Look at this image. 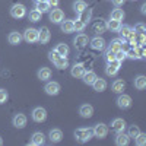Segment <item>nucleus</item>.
Here are the masks:
<instances>
[{
	"instance_id": "nucleus-1",
	"label": "nucleus",
	"mask_w": 146,
	"mask_h": 146,
	"mask_svg": "<svg viewBox=\"0 0 146 146\" xmlns=\"http://www.w3.org/2000/svg\"><path fill=\"white\" fill-rule=\"evenodd\" d=\"M94 137V130L91 127H80L75 130V139L79 143H86Z\"/></svg>"
},
{
	"instance_id": "nucleus-2",
	"label": "nucleus",
	"mask_w": 146,
	"mask_h": 146,
	"mask_svg": "<svg viewBox=\"0 0 146 146\" xmlns=\"http://www.w3.org/2000/svg\"><path fill=\"white\" fill-rule=\"evenodd\" d=\"M10 15L15 19H21V18H23L27 15V7L23 5H21V3H16V5H13L10 7Z\"/></svg>"
},
{
	"instance_id": "nucleus-3",
	"label": "nucleus",
	"mask_w": 146,
	"mask_h": 146,
	"mask_svg": "<svg viewBox=\"0 0 146 146\" xmlns=\"http://www.w3.org/2000/svg\"><path fill=\"white\" fill-rule=\"evenodd\" d=\"M120 67H121V62H118V60H113V62L107 63V67H105L107 76H115L120 70Z\"/></svg>"
},
{
	"instance_id": "nucleus-4",
	"label": "nucleus",
	"mask_w": 146,
	"mask_h": 146,
	"mask_svg": "<svg viewBox=\"0 0 146 146\" xmlns=\"http://www.w3.org/2000/svg\"><path fill=\"white\" fill-rule=\"evenodd\" d=\"M47 118V111L45 108L42 107H36L32 110V120L36 121V123H42V121H45Z\"/></svg>"
},
{
	"instance_id": "nucleus-5",
	"label": "nucleus",
	"mask_w": 146,
	"mask_h": 146,
	"mask_svg": "<svg viewBox=\"0 0 146 146\" xmlns=\"http://www.w3.org/2000/svg\"><path fill=\"white\" fill-rule=\"evenodd\" d=\"M23 40H25L27 42L32 44V42H36L38 41V29H35V28H28L25 32H23V36H22Z\"/></svg>"
},
{
	"instance_id": "nucleus-6",
	"label": "nucleus",
	"mask_w": 146,
	"mask_h": 146,
	"mask_svg": "<svg viewBox=\"0 0 146 146\" xmlns=\"http://www.w3.org/2000/svg\"><path fill=\"white\" fill-rule=\"evenodd\" d=\"M115 102H117L118 108H121V110H126V108H130V107H131V98H130L129 95L123 94V92L120 94V96L117 98Z\"/></svg>"
},
{
	"instance_id": "nucleus-7",
	"label": "nucleus",
	"mask_w": 146,
	"mask_h": 146,
	"mask_svg": "<svg viewBox=\"0 0 146 146\" xmlns=\"http://www.w3.org/2000/svg\"><path fill=\"white\" fill-rule=\"evenodd\" d=\"M92 130H94V136L98 137V139H104V137L108 135V127H107V124H104V123H98Z\"/></svg>"
},
{
	"instance_id": "nucleus-8",
	"label": "nucleus",
	"mask_w": 146,
	"mask_h": 146,
	"mask_svg": "<svg viewBox=\"0 0 146 146\" xmlns=\"http://www.w3.org/2000/svg\"><path fill=\"white\" fill-rule=\"evenodd\" d=\"M73 42H75V48L76 50H83L85 47L88 45V36L85 35V34H79V35H76V38L73 40Z\"/></svg>"
},
{
	"instance_id": "nucleus-9",
	"label": "nucleus",
	"mask_w": 146,
	"mask_h": 146,
	"mask_svg": "<svg viewBox=\"0 0 146 146\" xmlns=\"http://www.w3.org/2000/svg\"><path fill=\"white\" fill-rule=\"evenodd\" d=\"M44 91H45L47 95H51V96L58 95L60 94V85L57 82H48L44 86Z\"/></svg>"
},
{
	"instance_id": "nucleus-10",
	"label": "nucleus",
	"mask_w": 146,
	"mask_h": 146,
	"mask_svg": "<svg viewBox=\"0 0 146 146\" xmlns=\"http://www.w3.org/2000/svg\"><path fill=\"white\" fill-rule=\"evenodd\" d=\"M12 123H13V126L16 129H23V127L27 126V115L22 114V113H18V114H15L13 120H12Z\"/></svg>"
},
{
	"instance_id": "nucleus-11",
	"label": "nucleus",
	"mask_w": 146,
	"mask_h": 146,
	"mask_svg": "<svg viewBox=\"0 0 146 146\" xmlns=\"http://www.w3.org/2000/svg\"><path fill=\"white\" fill-rule=\"evenodd\" d=\"M124 129H126V121H124L123 118L117 117V118H114V120L111 121V130H113V131L120 133V131H124Z\"/></svg>"
},
{
	"instance_id": "nucleus-12",
	"label": "nucleus",
	"mask_w": 146,
	"mask_h": 146,
	"mask_svg": "<svg viewBox=\"0 0 146 146\" xmlns=\"http://www.w3.org/2000/svg\"><path fill=\"white\" fill-rule=\"evenodd\" d=\"M50 36H51V34L47 27H41V29H38V41L41 44H47L50 41Z\"/></svg>"
},
{
	"instance_id": "nucleus-13",
	"label": "nucleus",
	"mask_w": 146,
	"mask_h": 146,
	"mask_svg": "<svg viewBox=\"0 0 146 146\" xmlns=\"http://www.w3.org/2000/svg\"><path fill=\"white\" fill-rule=\"evenodd\" d=\"M85 72H86V69H85V64L83 63H75V64H73V67H72V76L79 79V78L83 76Z\"/></svg>"
},
{
	"instance_id": "nucleus-14",
	"label": "nucleus",
	"mask_w": 146,
	"mask_h": 146,
	"mask_svg": "<svg viewBox=\"0 0 146 146\" xmlns=\"http://www.w3.org/2000/svg\"><path fill=\"white\" fill-rule=\"evenodd\" d=\"M63 19H64V13L62 9H53L50 12V21L53 23H60Z\"/></svg>"
},
{
	"instance_id": "nucleus-15",
	"label": "nucleus",
	"mask_w": 146,
	"mask_h": 146,
	"mask_svg": "<svg viewBox=\"0 0 146 146\" xmlns=\"http://www.w3.org/2000/svg\"><path fill=\"white\" fill-rule=\"evenodd\" d=\"M91 48L96 51H101L105 48V40L101 38V36H95V38L91 40Z\"/></svg>"
},
{
	"instance_id": "nucleus-16",
	"label": "nucleus",
	"mask_w": 146,
	"mask_h": 146,
	"mask_svg": "<svg viewBox=\"0 0 146 146\" xmlns=\"http://www.w3.org/2000/svg\"><path fill=\"white\" fill-rule=\"evenodd\" d=\"M48 137H50L51 143H58V142H62V139H63V131L60 129H51L50 133H48Z\"/></svg>"
},
{
	"instance_id": "nucleus-17",
	"label": "nucleus",
	"mask_w": 146,
	"mask_h": 146,
	"mask_svg": "<svg viewBox=\"0 0 146 146\" xmlns=\"http://www.w3.org/2000/svg\"><path fill=\"white\" fill-rule=\"evenodd\" d=\"M79 114H80L82 118H91L94 115V107L89 105V104H83L79 108Z\"/></svg>"
},
{
	"instance_id": "nucleus-18",
	"label": "nucleus",
	"mask_w": 146,
	"mask_h": 146,
	"mask_svg": "<svg viewBox=\"0 0 146 146\" xmlns=\"http://www.w3.org/2000/svg\"><path fill=\"white\" fill-rule=\"evenodd\" d=\"M45 143V136H44V133L41 131H35L32 137H31V145L32 146H41Z\"/></svg>"
},
{
	"instance_id": "nucleus-19",
	"label": "nucleus",
	"mask_w": 146,
	"mask_h": 146,
	"mask_svg": "<svg viewBox=\"0 0 146 146\" xmlns=\"http://www.w3.org/2000/svg\"><path fill=\"white\" fill-rule=\"evenodd\" d=\"M129 142H130V137L126 135L124 131L117 133V136H115V145L117 146H127Z\"/></svg>"
},
{
	"instance_id": "nucleus-20",
	"label": "nucleus",
	"mask_w": 146,
	"mask_h": 146,
	"mask_svg": "<svg viewBox=\"0 0 146 146\" xmlns=\"http://www.w3.org/2000/svg\"><path fill=\"white\" fill-rule=\"evenodd\" d=\"M111 89H113V92H115V94H121V92L126 89V82H124L123 79L114 80L113 85H111Z\"/></svg>"
},
{
	"instance_id": "nucleus-21",
	"label": "nucleus",
	"mask_w": 146,
	"mask_h": 146,
	"mask_svg": "<svg viewBox=\"0 0 146 146\" xmlns=\"http://www.w3.org/2000/svg\"><path fill=\"white\" fill-rule=\"evenodd\" d=\"M92 86H94V91H96V92H102V91L107 89V82H105V79L96 78L95 82L92 83Z\"/></svg>"
},
{
	"instance_id": "nucleus-22",
	"label": "nucleus",
	"mask_w": 146,
	"mask_h": 146,
	"mask_svg": "<svg viewBox=\"0 0 146 146\" xmlns=\"http://www.w3.org/2000/svg\"><path fill=\"white\" fill-rule=\"evenodd\" d=\"M98 78L96 76V73L94 72V70H88V72H85L83 73V76H82V79H83V82L86 83V85H92L94 82H95V79Z\"/></svg>"
},
{
	"instance_id": "nucleus-23",
	"label": "nucleus",
	"mask_w": 146,
	"mask_h": 146,
	"mask_svg": "<svg viewBox=\"0 0 146 146\" xmlns=\"http://www.w3.org/2000/svg\"><path fill=\"white\" fill-rule=\"evenodd\" d=\"M7 40H9V44H12V45H18V44H21V41H22L23 38H22V35H21L19 32L13 31V32H10V34H9Z\"/></svg>"
},
{
	"instance_id": "nucleus-24",
	"label": "nucleus",
	"mask_w": 146,
	"mask_h": 146,
	"mask_svg": "<svg viewBox=\"0 0 146 146\" xmlns=\"http://www.w3.org/2000/svg\"><path fill=\"white\" fill-rule=\"evenodd\" d=\"M60 23H62V31H63L64 34H70V32L75 31V28H73V21H72V19H66V21L63 19Z\"/></svg>"
},
{
	"instance_id": "nucleus-25",
	"label": "nucleus",
	"mask_w": 146,
	"mask_h": 146,
	"mask_svg": "<svg viewBox=\"0 0 146 146\" xmlns=\"http://www.w3.org/2000/svg\"><path fill=\"white\" fill-rule=\"evenodd\" d=\"M54 66H56L58 70H63V69L69 67V60H67V57L60 56V57L56 60V62H54Z\"/></svg>"
},
{
	"instance_id": "nucleus-26",
	"label": "nucleus",
	"mask_w": 146,
	"mask_h": 146,
	"mask_svg": "<svg viewBox=\"0 0 146 146\" xmlns=\"http://www.w3.org/2000/svg\"><path fill=\"white\" fill-rule=\"evenodd\" d=\"M121 44H123V38H114V40H111V42H110V45H108V50H111V51H118V50H121Z\"/></svg>"
},
{
	"instance_id": "nucleus-27",
	"label": "nucleus",
	"mask_w": 146,
	"mask_h": 146,
	"mask_svg": "<svg viewBox=\"0 0 146 146\" xmlns=\"http://www.w3.org/2000/svg\"><path fill=\"white\" fill-rule=\"evenodd\" d=\"M94 32L95 34H102V32H105V29H107V25H105V22L102 21V19H98L95 23H94Z\"/></svg>"
},
{
	"instance_id": "nucleus-28",
	"label": "nucleus",
	"mask_w": 146,
	"mask_h": 146,
	"mask_svg": "<svg viewBox=\"0 0 146 146\" xmlns=\"http://www.w3.org/2000/svg\"><path fill=\"white\" fill-rule=\"evenodd\" d=\"M51 78V69H48V67H41L38 70V79L41 80H48Z\"/></svg>"
},
{
	"instance_id": "nucleus-29",
	"label": "nucleus",
	"mask_w": 146,
	"mask_h": 146,
	"mask_svg": "<svg viewBox=\"0 0 146 146\" xmlns=\"http://www.w3.org/2000/svg\"><path fill=\"white\" fill-rule=\"evenodd\" d=\"M135 88H136V89H139V91H142V89H145V88H146V76L139 75V76L135 79Z\"/></svg>"
},
{
	"instance_id": "nucleus-30",
	"label": "nucleus",
	"mask_w": 146,
	"mask_h": 146,
	"mask_svg": "<svg viewBox=\"0 0 146 146\" xmlns=\"http://www.w3.org/2000/svg\"><path fill=\"white\" fill-rule=\"evenodd\" d=\"M91 18H92V9H85L82 13H79V19L82 21V22H85V23H88L89 21H91Z\"/></svg>"
},
{
	"instance_id": "nucleus-31",
	"label": "nucleus",
	"mask_w": 146,
	"mask_h": 146,
	"mask_svg": "<svg viewBox=\"0 0 146 146\" xmlns=\"http://www.w3.org/2000/svg\"><path fill=\"white\" fill-rule=\"evenodd\" d=\"M105 25H107V29L117 32L118 28H120V25H121V22H120V21H115V19H110V21L105 23Z\"/></svg>"
},
{
	"instance_id": "nucleus-32",
	"label": "nucleus",
	"mask_w": 146,
	"mask_h": 146,
	"mask_svg": "<svg viewBox=\"0 0 146 146\" xmlns=\"http://www.w3.org/2000/svg\"><path fill=\"white\" fill-rule=\"evenodd\" d=\"M54 50L60 54V56H67L69 54V45L67 44H64V42H60V44H57V47L54 48Z\"/></svg>"
},
{
	"instance_id": "nucleus-33",
	"label": "nucleus",
	"mask_w": 146,
	"mask_h": 146,
	"mask_svg": "<svg viewBox=\"0 0 146 146\" xmlns=\"http://www.w3.org/2000/svg\"><path fill=\"white\" fill-rule=\"evenodd\" d=\"M86 9V3L83 2V0H76L75 3H73V10L76 12V13L79 15V13H82V12Z\"/></svg>"
},
{
	"instance_id": "nucleus-34",
	"label": "nucleus",
	"mask_w": 146,
	"mask_h": 146,
	"mask_svg": "<svg viewBox=\"0 0 146 146\" xmlns=\"http://www.w3.org/2000/svg\"><path fill=\"white\" fill-rule=\"evenodd\" d=\"M41 16H42V13L40 10H36V9H34V10H31L29 12V21L31 22H38V21H41Z\"/></svg>"
},
{
	"instance_id": "nucleus-35",
	"label": "nucleus",
	"mask_w": 146,
	"mask_h": 146,
	"mask_svg": "<svg viewBox=\"0 0 146 146\" xmlns=\"http://www.w3.org/2000/svg\"><path fill=\"white\" fill-rule=\"evenodd\" d=\"M50 5H48L47 2H38V3H35V9L36 10H40L41 13H45V12H48L50 10Z\"/></svg>"
},
{
	"instance_id": "nucleus-36",
	"label": "nucleus",
	"mask_w": 146,
	"mask_h": 146,
	"mask_svg": "<svg viewBox=\"0 0 146 146\" xmlns=\"http://www.w3.org/2000/svg\"><path fill=\"white\" fill-rule=\"evenodd\" d=\"M111 19H115V21H123L124 19V12L121 10V9H114L111 12Z\"/></svg>"
},
{
	"instance_id": "nucleus-37",
	"label": "nucleus",
	"mask_w": 146,
	"mask_h": 146,
	"mask_svg": "<svg viewBox=\"0 0 146 146\" xmlns=\"http://www.w3.org/2000/svg\"><path fill=\"white\" fill-rule=\"evenodd\" d=\"M126 58H130V60H140V57H139V54H137V50H136L135 47L126 51Z\"/></svg>"
},
{
	"instance_id": "nucleus-38",
	"label": "nucleus",
	"mask_w": 146,
	"mask_h": 146,
	"mask_svg": "<svg viewBox=\"0 0 146 146\" xmlns=\"http://www.w3.org/2000/svg\"><path fill=\"white\" fill-rule=\"evenodd\" d=\"M73 28H75V31H76V32H82L85 28H86V23L82 22V21L78 18L76 21H73Z\"/></svg>"
},
{
	"instance_id": "nucleus-39",
	"label": "nucleus",
	"mask_w": 146,
	"mask_h": 146,
	"mask_svg": "<svg viewBox=\"0 0 146 146\" xmlns=\"http://www.w3.org/2000/svg\"><path fill=\"white\" fill-rule=\"evenodd\" d=\"M139 133H140V129L137 127V126H135V124H133V126H130L129 127V131H127V136L129 137H133V139H135L137 135H139Z\"/></svg>"
},
{
	"instance_id": "nucleus-40",
	"label": "nucleus",
	"mask_w": 146,
	"mask_h": 146,
	"mask_svg": "<svg viewBox=\"0 0 146 146\" xmlns=\"http://www.w3.org/2000/svg\"><path fill=\"white\" fill-rule=\"evenodd\" d=\"M130 31H131V28H130L129 25H120V28H118V34L121 35V38H123V40L129 35Z\"/></svg>"
},
{
	"instance_id": "nucleus-41",
	"label": "nucleus",
	"mask_w": 146,
	"mask_h": 146,
	"mask_svg": "<svg viewBox=\"0 0 146 146\" xmlns=\"http://www.w3.org/2000/svg\"><path fill=\"white\" fill-rule=\"evenodd\" d=\"M135 143H136L137 146L146 145V135H145V133H139V135L135 137Z\"/></svg>"
},
{
	"instance_id": "nucleus-42",
	"label": "nucleus",
	"mask_w": 146,
	"mask_h": 146,
	"mask_svg": "<svg viewBox=\"0 0 146 146\" xmlns=\"http://www.w3.org/2000/svg\"><path fill=\"white\" fill-rule=\"evenodd\" d=\"M133 31H135L136 34H145L146 32V25H145V23H142V22H139V23H136V25H135Z\"/></svg>"
},
{
	"instance_id": "nucleus-43",
	"label": "nucleus",
	"mask_w": 146,
	"mask_h": 146,
	"mask_svg": "<svg viewBox=\"0 0 146 146\" xmlns=\"http://www.w3.org/2000/svg\"><path fill=\"white\" fill-rule=\"evenodd\" d=\"M104 58H105V62H107V63L113 62V60H115V53H114V51H111V50H107V51H105Z\"/></svg>"
},
{
	"instance_id": "nucleus-44",
	"label": "nucleus",
	"mask_w": 146,
	"mask_h": 146,
	"mask_svg": "<svg viewBox=\"0 0 146 146\" xmlns=\"http://www.w3.org/2000/svg\"><path fill=\"white\" fill-rule=\"evenodd\" d=\"M7 98H9L7 91L3 89V88H0V104H5V102L7 101Z\"/></svg>"
},
{
	"instance_id": "nucleus-45",
	"label": "nucleus",
	"mask_w": 146,
	"mask_h": 146,
	"mask_svg": "<svg viewBox=\"0 0 146 146\" xmlns=\"http://www.w3.org/2000/svg\"><path fill=\"white\" fill-rule=\"evenodd\" d=\"M136 42H137V45H145V42H146V35H145V34H137V35H136Z\"/></svg>"
},
{
	"instance_id": "nucleus-46",
	"label": "nucleus",
	"mask_w": 146,
	"mask_h": 146,
	"mask_svg": "<svg viewBox=\"0 0 146 146\" xmlns=\"http://www.w3.org/2000/svg\"><path fill=\"white\" fill-rule=\"evenodd\" d=\"M124 58H126V51H124V50L115 51V60H118V62H123Z\"/></svg>"
},
{
	"instance_id": "nucleus-47",
	"label": "nucleus",
	"mask_w": 146,
	"mask_h": 146,
	"mask_svg": "<svg viewBox=\"0 0 146 146\" xmlns=\"http://www.w3.org/2000/svg\"><path fill=\"white\" fill-rule=\"evenodd\" d=\"M58 57H60V54H58L56 50H51L50 53H48V58H50V62H53V63L56 62V60H57Z\"/></svg>"
},
{
	"instance_id": "nucleus-48",
	"label": "nucleus",
	"mask_w": 146,
	"mask_h": 146,
	"mask_svg": "<svg viewBox=\"0 0 146 146\" xmlns=\"http://www.w3.org/2000/svg\"><path fill=\"white\" fill-rule=\"evenodd\" d=\"M111 2L114 3V6L118 7V6H121V5H124V3H126V0H111Z\"/></svg>"
},
{
	"instance_id": "nucleus-49",
	"label": "nucleus",
	"mask_w": 146,
	"mask_h": 146,
	"mask_svg": "<svg viewBox=\"0 0 146 146\" xmlns=\"http://www.w3.org/2000/svg\"><path fill=\"white\" fill-rule=\"evenodd\" d=\"M47 3L50 5V6H53V7H56L58 5V0H47Z\"/></svg>"
},
{
	"instance_id": "nucleus-50",
	"label": "nucleus",
	"mask_w": 146,
	"mask_h": 146,
	"mask_svg": "<svg viewBox=\"0 0 146 146\" xmlns=\"http://www.w3.org/2000/svg\"><path fill=\"white\" fill-rule=\"evenodd\" d=\"M140 12H142V15H145V13H146V3H143V5H142Z\"/></svg>"
},
{
	"instance_id": "nucleus-51",
	"label": "nucleus",
	"mask_w": 146,
	"mask_h": 146,
	"mask_svg": "<svg viewBox=\"0 0 146 146\" xmlns=\"http://www.w3.org/2000/svg\"><path fill=\"white\" fill-rule=\"evenodd\" d=\"M38 2H47V0H35V3H38Z\"/></svg>"
},
{
	"instance_id": "nucleus-52",
	"label": "nucleus",
	"mask_w": 146,
	"mask_h": 146,
	"mask_svg": "<svg viewBox=\"0 0 146 146\" xmlns=\"http://www.w3.org/2000/svg\"><path fill=\"white\" fill-rule=\"evenodd\" d=\"M2 145H3V139H2V137H0V146H2Z\"/></svg>"
}]
</instances>
